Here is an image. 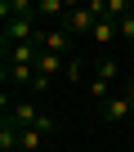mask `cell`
<instances>
[{"instance_id":"obj_1","label":"cell","mask_w":134,"mask_h":152,"mask_svg":"<svg viewBox=\"0 0 134 152\" xmlns=\"http://www.w3.org/2000/svg\"><path fill=\"white\" fill-rule=\"evenodd\" d=\"M103 14H107V0H90V5H72V9L63 14V31L72 36V40H76V36H85V40H90V31H94V23H98Z\"/></svg>"},{"instance_id":"obj_2","label":"cell","mask_w":134,"mask_h":152,"mask_svg":"<svg viewBox=\"0 0 134 152\" xmlns=\"http://www.w3.org/2000/svg\"><path fill=\"white\" fill-rule=\"evenodd\" d=\"M40 49H45V54L67 58V54H72V36H67L63 27H45V31H40Z\"/></svg>"},{"instance_id":"obj_3","label":"cell","mask_w":134,"mask_h":152,"mask_svg":"<svg viewBox=\"0 0 134 152\" xmlns=\"http://www.w3.org/2000/svg\"><path fill=\"white\" fill-rule=\"evenodd\" d=\"M116 31H121V23H116V18H107V14H103V18H98V23H94V31H90V45H98V49H107V45H112V40H116Z\"/></svg>"},{"instance_id":"obj_4","label":"cell","mask_w":134,"mask_h":152,"mask_svg":"<svg viewBox=\"0 0 134 152\" xmlns=\"http://www.w3.org/2000/svg\"><path fill=\"white\" fill-rule=\"evenodd\" d=\"M130 112H134V103H130L125 94H112V99L103 103V116H107V121H125Z\"/></svg>"},{"instance_id":"obj_5","label":"cell","mask_w":134,"mask_h":152,"mask_svg":"<svg viewBox=\"0 0 134 152\" xmlns=\"http://www.w3.org/2000/svg\"><path fill=\"white\" fill-rule=\"evenodd\" d=\"M116 72H121V67H116V58H112V54H103V58H98V67H94V76H98V81H107V85L116 81Z\"/></svg>"},{"instance_id":"obj_6","label":"cell","mask_w":134,"mask_h":152,"mask_svg":"<svg viewBox=\"0 0 134 152\" xmlns=\"http://www.w3.org/2000/svg\"><path fill=\"white\" fill-rule=\"evenodd\" d=\"M121 36H125V40H134V14H125V18H121Z\"/></svg>"},{"instance_id":"obj_7","label":"cell","mask_w":134,"mask_h":152,"mask_svg":"<svg viewBox=\"0 0 134 152\" xmlns=\"http://www.w3.org/2000/svg\"><path fill=\"white\" fill-rule=\"evenodd\" d=\"M121 94H125V99L134 103V81H125V85H121Z\"/></svg>"}]
</instances>
